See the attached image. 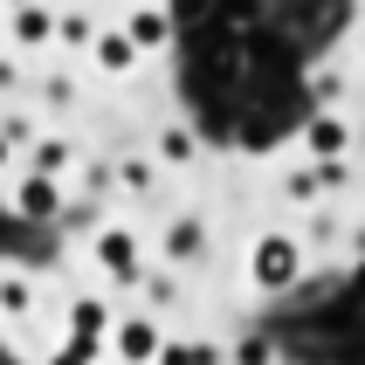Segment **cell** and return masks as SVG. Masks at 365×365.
I'll use <instances>...</instances> for the list:
<instances>
[{
	"label": "cell",
	"mask_w": 365,
	"mask_h": 365,
	"mask_svg": "<svg viewBox=\"0 0 365 365\" xmlns=\"http://www.w3.org/2000/svg\"><path fill=\"white\" fill-rule=\"evenodd\" d=\"M138 283H145V276H138ZM145 297H152V304H180V283H173V276H152V283H145Z\"/></svg>",
	"instance_id": "cell-22"
},
{
	"label": "cell",
	"mask_w": 365,
	"mask_h": 365,
	"mask_svg": "<svg viewBox=\"0 0 365 365\" xmlns=\"http://www.w3.org/2000/svg\"><path fill=\"white\" fill-rule=\"evenodd\" d=\"M351 255H365V221H359V227H351Z\"/></svg>",
	"instance_id": "cell-25"
},
{
	"label": "cell",
	"mask_w": 365,
	"mask_h": 365,
	"mask_svg": "<svg viewBox=\"0 0 365 365\" xmlns=\"http://www.w3.org/2000/svg\"><path fill=\"white\" fill-rule=\"evenodd\" d=\"M90 255H97V269H103V276H110V283H124V289H131V283H138V276H145L138 235H131V227H118V221H110V227H103V235H97V242H90Z\"/></svg>",
	"instance_id": "cell-2"
},
{
	"label": "cell",
	"mask_w": 365,
	"mask_h": 365,
	"mask_svg": "<svg viewBox=\"0 0 365 365\" xmlns=\"http://www.w3.org/2000/svg\"><path fill=\"white\" fill-rule=\"evenodd\" d=\"M103 359V338H76L62 331V351H48V365H97Z\"/></svg>",
	"instance_id": "cell-20"
},
{
	"label": "cell",
	"mask_w": 365,
	"mask_h": 365,
	"mask_svg": "<svg viewBox=\"0 0 365 365\" xmlns=\"http://www.w3.org/2000/svg\"><path fill=\"white\" fill-rule=\"evenodd\" d=\"M297 138H304V159H351V118L345 110H310L304 124H297Z\"/></svg>",
	"instance_id": "cell-3"
},
{
	"label": "cell",
	"mask_w": 365,
	"mask_h": 365,
	"mask_svg": "<svg viewBox=\"0 0 365 365\" xmlns=\"http://www.w3.org/2000/svg\"><path fill=\"white\" fill-rule=\"evenodd\" d=\"M118 28L138 41V56H152V48H165V41H173V7H159V0H138V7H131Z\"/></svg>",
	"instance_id": "cell-7"
},
{
	"label": "cell",
	"mask_w": 365,
	"mask_h": 365,
	"mask_svg": "<svg viewBox=\"0 0 365 365\" xmlns=\"http://www.w3.org/2000/svg\"><path fill=\"white\" fill-rule=\"evenodd\" d=\"M248 283L262 289V297H289V289L304 283V235H283V227L255 235V248H248Z\"/></svg>",
	"instance_id": "cell-1"
},
{
	"label": "cell",
	"mask_w": 365,
	"mask_h": 365,
	"mask_svg": "<svg viewBox=\"0 0 365 365\" xmlns=\"http://www.w3.org/2000/svg\"><path fill=\"white\" fill-rule=\"evenodd\" d=\"M152 180H159V159H124V165H110V186H118V193H131V200H138V193H152Z\"/></svg>",
	"instance_id": "cell-15"
},
{
	"label": "cell",
	"mask_w": 365,
	"mask_h": 365,
	"mask_svg": "<svg viewBox=\"0 0 365 365\" xmlns=\"http://www.w3.org/2000/svg\"><path fill=\"white\" fill-rule=\"evenodd\" d=\"M7 35H14V48H48L56 41V7L48 0H21L14 21H7Z\"/></svg>",
	"instance_id": "cell-8"
},
{
	"label": "cell",
	"mask_w": 365,
	"mask_h": 365,
	"mask_svg": "<svg viewBox=\"0 0 365 365\" xmlns=\"http://www.w3.org/2000/svg\"><path fill=\"white\" fill-rule=\"evenodd\" d=\"M152 159H159V165H193V159H200V138H193L186 124H165V131H159V152H152Z\"/></svg>",
	"instance_id": "cell-14"
},
{
	"label": "cell",
	"mask_w": 365,
	"mask_h": 365,
	"mask_svg": "<svg viewBox=\"0 0 365 365\" xmlns=\"http://www.w3.org/2000/svg\"><path fill=\"white\" fill-rule=\"evenodd\" d=\"M0 317L7 324H28L35 317V283L28 276H0Z\"/></svg>",
	"instance_id": "cell-12"
},
{
	"label": "cell",
	"mask_w": 365,
	"mask_h": 365,
	"mask_svg": "<svg viewBox=\"0 0 365 365\" xmlns=\"http://www.w3.org/2000/svg\"><path fill=\"white\" fill-rule=\"evenodd\" d=\"M28 165H35V173H69V165H76V145L69 138H28Z\"/></svg>",
	"instance_id": "cell-11"
},
{
	"label": "cell",
	"mask_w": 365,
	"mask_h": 365,
	"mask_svg": "<svg viewBox=\"0 0 365 365\" xmlns=\"http://www.w3.org/2000/svg\"><path fill=\"white\" fill-rule=\"evenodd\" d=\"M310 242L331 248V242H338V221H331V214H317V221H310Z\"/></svg>",
	"instance_id": "cell-23"
},
{
	"label": "cell",
	"mask_w": 365,
	"mask_h": 365,
	"mask_svg": "<svg viewBox=\"0 0 365 365\" xmlns=\"http://www.w3.org/2000/svg\"><path fill=\"white\" fill-rule=\"evenodd\" d=\"M200 248H207V227L193 221V214H186V221H173V227H165V262H193Z\"/></svg>",
	"instance_id": "cell-13"
},
{
	"label": "cell",
	"mask_w": 365,
	"mask_h": 365,
	"mask_svg": "<svg viewBox=\"0 0 365 365\" xmlns=\"http://www.w3.org/2000/svg\"><path fill=\"white\" fill-rule=\"evenodd\" d=\"M62 331H76V338H110V304H103V289H83V297H69V310H62Z\"/></svg>",
	"instance_id": "cell-9"
},
{
	"label": "cell",
	"mask_w": 365,
	"mask_h": 365,
	"mask_svg": "<svg viewBox=\"0 0 365 365\" xmlns=\"http://www.w3.org/2000/svg\"><path fill=\"white\" fill-rule=\"evenodd\" d=\"M310 97H317V110H345L351 76H345V69H317V76H310Z\"/></svg>",
	"instance_id": "cell-17"
},
{
	"label": "cell",
	"mask_w": 365,
	"mask_h": 365,
	"mask_svg": "<svg viewBox=\"0 0 365 365\" xmlns=\"http://www.w3.org/2000/svg\"><path fill=\"white\" fill-rule=\"evenodd\" d=\"M283 200L289 207H317V200H324V186H317V165H289V173H283Z\"/></svg>",
	"instance_id": "cell-16"
},
{
	"label": "cell",
	"mask_w": 365,
	"mask_h": 365,
	"mask_svg": "<svg viewBox=\"0 0 365 365\" xmlns=\"http://www.w3.org/2000/svg\"><path fill=\"white\" fill-rule=\"evenodd\" d=\"M90 35H97L90 7H56V41H69V48H90Z\"/></svg>",
	"instance_id": "cell-18"
},
{
	"label": "cell",
	"mask_w": 365,
	"mask_h": 365,
	"mask_svg": "<svg viewBox=\"0 0 365 365\" xmlns=\"http://www.w3.org/2000/svg\"><path fill=\"white\" fill-rule=\"evenodd\" d=\"M7 165H14V138H7V131H0V173H7Z\"/></svg>",
	"instance_id": "cell-24"
},
{
	"label": "cell",
	"mask_w": 365,
	"mask_h": 365,
	"mask_svg": "<svg viewBox=\"0 0 365 365\" xmlns=\"http://www.w3.org/2000/svg\"><path fill=\"white\" fill-rule=\"evenodd\" d=\"M152 365H221V345L214 338H165Z\"/></svg>",
	"instance_id": "cell-10"
},
{
	"label": "cell",
	"mask_w": 365,
	"mask_h": 365,
	"mask_svg": "<svg viewBox=\"0 0 365 365\" xmlns=\"http://www.w3.org/2000/svg\"><path fill=\"white\" fill-rule=\"evenodd\" d=\"M165 345L159 317H110V338H103V351H118V365H152Z\"/></svg>",
	"instance_id": "cell-4"
},
{
	"label": "cell",
	"mask_w": 365,
	"mask_h": 365,
	"mask_svg": "<svg viewBox=\"0 0 365 365\" xmlns=\"http://www.w3.org/2000/svg\"><path fill=\"white\" fill-rule=\"evenodd\" d=\"M62 200H69V193H62L56 173H35V165H28V173L14 180V214H21V221H56Z\"/></svg>",
	"instance_id": "cell-5"
},
{
	"label": "cell",
	"mask_w": 365,
	"mask_h": 365,
	"mask_svg": "<svg viewBox=\"0 0 365 365\" xmlns=\"http://www.w3.org/2000/svg\"><path fill=\"white\" fill-rule=\"evenodd\" d=\"M0 131H7V138H14V152L28 138H35V118H28V110H7V118H0Z\"/></svg>",
	"instance_id": "cell-21"
},
{
	"label": "cell",
	"mask_w": 365,
	"mask_h": 365,
	"mask_svg": "<svg viewBox=\"0 0 365 365\" xmlns=\"http://www.w3.org/2000/svg\"><path fill=\"white\" fill-rule=\"evenodd\" d=\"M221 359H227V365H276V338L248 331V338H235V345H227Z\"/></svg>",
	"instance_id": "cell-19"
},
{
	"label": "cell",
	"mask_w": 365,
	"mask_h": 365,
	"mask_svg": "<svg viewBox=\"0 0 365 365\" xmlns=\"http://www.w3.org/2000/svg\"><path fill=\"white\" fill-rule=\"evenodd\" d=\"M359 283H365V276H359Z\"/></svg>",
	"instance_id": "cell-26"
},
{
	"label": "cell",
	"mask_w": 365,
	"mask_h": 365,
	"mask_svg": "<svg viewBox=\"0 0 365 365\" xmlns=\"http://www.w3.org/2000/svg\"><path fill=\"white\" fill-rule=\"evenodd\" d=\"M83 56H90V69H97L103 83H124V76H131V69H138V41L124 35V28H97Z\"/></svg>",
	"instance_id": "cell-6"
}]
</instances>
